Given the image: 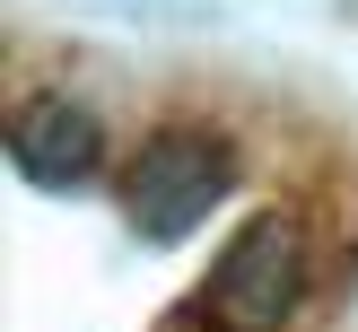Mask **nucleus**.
I'll list each match as a JSON object with an SVG mask.
<instances>
[{
	"instance_id": "obj_1",
	"label": "nucleus",
	"mask_w": 358,
	"mask_h": 332,
	"mask_svg": "<svg viewBox=\"0 0 358 332\" xmlns=\"http://www.w3.org/2000/svg\"><path fill=\"white\" fill-rule=\"evenodd\" d=\"M306 280H315V236H306L297 210L271 201V210H254V219L219 245L192 315H201L210 332H289L297 306H306Z\"/></svg>"
},
{
	"instance_id": "obj_2",
	"label": "nucleus",
	"mask_w": 358,
	"mask_h": 332,
	"mask_svg": "<svg viewBox=\"0 0 358 332\" xmlns=\"http://www.w3.org/2000/svg\"><path fill=\"white\" fill-rule=\"evenodd\" d=\"M227 192H236V140L219 122H166L122 166V219L149 245H184Z\"/></svg>"
},
{
	"instance_id": "obj_3",
	"label": "nucleus",
	"mask_w": 358,
	"mask_h": 332,
	"mask_svg": "<svg viewBox=\"0 0 358 332\" xmlns=\"http://www.w3.org/2000/svg\"><path fill=\"white\" fill-rule=\"evenodd\" d=\"M9 166L35 192H87L105 175V114L70 87H27L9 114Z\"/></svg>"
}]
</instances>
